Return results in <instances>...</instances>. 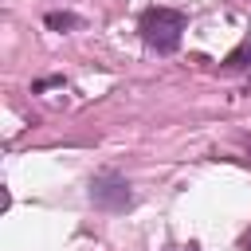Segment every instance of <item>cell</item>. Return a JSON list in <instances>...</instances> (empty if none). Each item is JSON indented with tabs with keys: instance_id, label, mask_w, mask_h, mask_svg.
<instances>
[{
	"instance_id": "6da1fadb",
	"label": "cell",
	"mask_w": 251,
	"mask_h": 251,
	"mask_svg": "<svg viewBox=\"0 0 251 251\" xmlns=\"http://www.w3.org/2000/svg\"><path fill=\"white\" fill-rule=\"evenodd\" d=\"M184 27H188V16L176 12V8H145L141 12V24H137L145 47L149 51H161V55H169V51L180 47Z\"/></svg>"
},
{
	"instance_id": "7a4b0ae2",
	"label": "cell",
	"mask_w": 251,
	"mask_h": 251,
	"mask_svg": "<svg viewBox=\"0 0 251 251\" xmlns=\"http://www.w3.org/2000/svg\"><path fill=\"white\" fill-rule=\"evenodd\" d=\"M90 200H94V208H106V212H122V208H129V184L118 176V173H102V176H94L90 180Z\"/></svg>"
},
{
	"instance_id": "3957f363",
	"label": "cell",
	"mask_w": 251,
	"mask_h": 251,
	"mask_svg": "<svg viewBox=\"0 0 251 251\" xmlns=\"http://www.w3.org/2000/svg\"><path fill=\"white\" fill-rule=\"evenodd\" d=\"M224 71H251V43H239V47L224 59Z\"/></svg>"
},
{
	"instance_id": "277c9868",
	"label": "cell",
	"mask_w": 251,
	"mask_h": 251,
	"mask_svg": "<svg viewBox=\"0 0 251 251\" xmlns=\"http://www.w3.org/2000/svg\"><path fill=\"white\" fill-rule=\"evenodd\" d=\"M51 31H71V27H78L82 20L75 16V12H47V20H43Z\"/></svg>"
},
{
	"instance_id": "5b68a950",
	"label": "cell",
	"mask_w": 251,
	"mask_h": 251,
	"mask_svg": "<svg viewBox=\"0 0 251 251\" xmlns=\"http://www.w3.org/2000/svg\"><path fill=\"white\" fill-rule=\"evenodd\" d=\"M47 86H63V78H39L35 82V90H47Z\"/></svg>"
},
{
	"instance_id": "8992f818",
	"label": "cell",
	"mask_w": 251,
	"mask_h": 251,
	"mask_svg": "<svg viewBox=\"0 0 251 251\" xmlns=\"http://www.w3.org/2000/svg\"><path fill=\"white\" fill-rule=\"evenodd\" d=\"M243 247H247V251H251V231H247V235H243Z\"/></svg>"
},
{
	"instance_id": "52a82bcc",
	"label": "cell",
	"mask_w": 251,
	"mask_h": 251,
	"mask_svg": "<svg viewBox=\"0 0 251 251\" xmlns=\"http://www.w3.org/2000/svg\"><path fill=\"white\" fill-rule=\"evenodd\" d=\"M180 251H196V247H192V243H188V247H180Z\"/></svg>"
}]
</instances>
